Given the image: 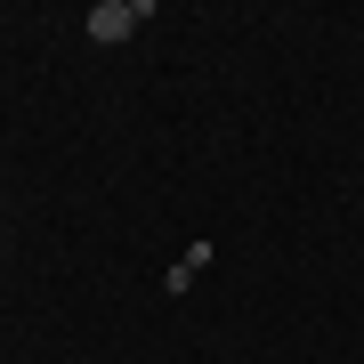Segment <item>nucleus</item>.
<instances>
[{
  "label": "nucleus",
  "mask_w": 364,
  "mask_h": 364,
  "mask_svg": "<svg viewBox=\"0 0 364 364\" xmlns=\"http://www.w3.org/2000/svg\"><path fill=\"white\" fill-rule=\"evenodd\" d=\"M146 16H154V0H97V9H90V41L114 49V41H130Z\"/></svg>",
  "instance_id": "f257e3e1"
}]
</instances>
